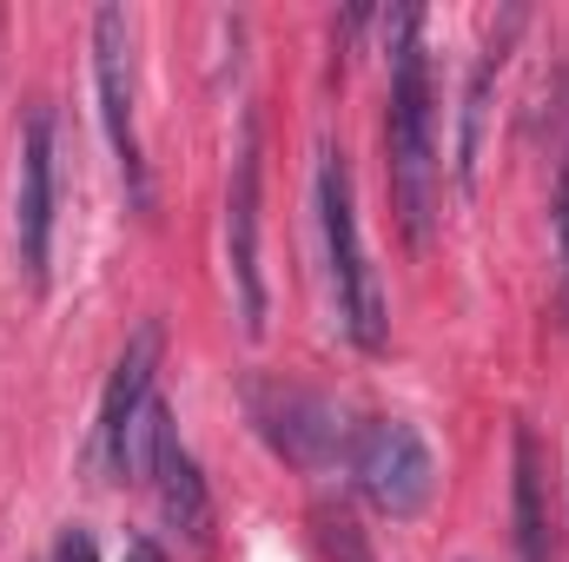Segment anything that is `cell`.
I'll list each match as a JSON object with an SVG mask.
<instances>
[{"mask_svg": "<svg viewBox=\"0 0 569 562\" xmlns=\"http://www.w3.org/2000/svg\"><path fill=\"white\" fill-rule=\"evenodd\" d=\"M13 252L20 279L47 291V259H53V113L33 107L20 127V172H13Z\"/></svg>", "mask_w": 569, "mask_h": 562, "instance_id": "cell-6", "label": "cell"}, {"mask_svg": "<svg viewBox=\"0 0 569 562\" xmlns=\"http://www.w3.org/2000/svg\"><path fill=\"white\" fill-rule=\"evenodd\" d=\"M557 245H563V279H569V159L563 179H557Z\"/></svg>", "mask_w": 569, "mask_h": 562, "instance_id": "cell-14", "label": "cell"}, {"mask_svg": "<svg viewBox=\"0 0 569 562\" xmlns=\"http://www.w3.org/2000/svg\"><path fill=\"white\" fill-rule=\"evenodd\" d=\"M93 87H100V127L120 159L127 199L152 205V179H146V145H140V113H133V20L127 7H100L93 13Z\"/></svg>", "mask_w": 569, "mask_h": 562, "instance_id": "cell-5", "label": "cell"}, {"mask_svg": "<svg viewBox=\"0 0 569 562\" xmlns=\"http://www.w3.org/2000/svg\"><path fill=\"white\" fill-rule=\"evenodd\" d=\"M517 27H523L517 7H510L503 20H490V40H483V53H477V67H470V87H463V133H457V185L477 179V140H483V113H490V80L503 73Z\"/></svg>", "mask_w": 569, "mask_h": 562, "instance_id": "cell-10", "label": "cell"}, {"mask_svg": "<svg viewBox=\"0 0 569 562\" xmlns=\"http://www.w3.org/2000/svg\"><path fill=\"white\" fill-rule=\"evenodd\" d=\"M252 418L272 436V450L291 456V463H305V470L351 443V436H338L331 404H318V398H305V391H291V384H284V391L279 384H259V391H252Z\"/></svg>", "mask_w": 569, "mask_h": 562, "instance_id": "cell-8", "label": "cell"}, {"mask_svg": "<svg viewBox=\"0 0 569 562\" xmlns=\"http://www.w3.org/2000/svg\"><path fill=\"white\" fill-rule=\"evenodd\" d=\"M311 530H318V550L331 562H378L371 536L358 530V516H351L345 503H318V510H311Z\"/></svg>", "mask_w": 569, "mask_h": 562, "instance_id": "cell-12", "label": "cell"}, {"mask_svg": "<svg viewBox=\"0 0 569 562\" xmlns=\"http://www.w3.org/2000/svg\"><path fill=\"white\" fill-rule=\"evenodd\" d=\"M53 562H100V543H93L87 530H60V543H53Z\"/></svg>", "mask_w": 569, "mask_h": 562, "instance_id": "cell-13", "label": "cell"}, {"mask_svg": "<svg viewBox=\"0 0 569 562\" xmlns=\"http://www.w3.org/2000/svg\"><path fill=\"white\" fill-rule=\"evenodd\" d=\"M120 562H166L159 556V543H152V536H133V543H127V556Z\"/></svg>", "mask_w": 569, "mask_h": 562, "instance_id": "cell-15", "label": "cell"}, {"mask_svg": "<svg viewBox=\"0 0 569 562\" xmlns=\"http://www.w3.org/2000/svg\"><path fill=\"white\" fill-rule=\"evenodd\" d=\"M318 225H325V259H331V291H338V318L345 338L358 351H385L391 344V304L385 279L365 252V225H358V192H351V165L338 145L318 152Z\"/></svg>", "mask_w": 569, "mask_h": 562, "instance_id": "cell-2", "label": "cell"}, {"mask_svg": "<svg viewBox=\"0 0 569 562\" xmlns=\"http://www.w3.org/2000/svg\"><path fill=\"white\" fill-rule=\"evenodd\" d=\"M226 265L239 291V318L259 338L266 331V265H259V120L246 113L232 152V192H226Z\"/></svg>", "mask_w": 569, "mask_h": 562, "instance_id": "cell-7", "label": "cell"}, {"mask_svg": "<svg viewBox=\"0 0 569 562\" xmlns=\"http://www.w3.org/2000/svg\"><path fill=\"white\" fill-rule=\"evenodd\" d=\"M345 463H351L365 503L385 510V516H398V523L418 516V510L430 503V490H437V463H430L425 436H418L411 423H398V418H371L365 430H351Z\"/></svg>", "mask_w": 569, "mask_h": 562, "instance_id": "cell-4", "label": "cell"}, {"mask_svg": "<svg viewBox=\"0 0 569 562\" xmlns=\"http://www.w3.org/2000/svg\"><path fill=\"white\" fill-rule=\"evenodd\" d=\"M159 324H140L107 378V398H100V463L127 483H146L152 476V443L166 430V404L152 398V378H159Z\"/></svg>", "mask_w": 569, "mask_h": 562, "instance_id": "cell-3", "label": "cell"}, {"mask_svg": "<svg viewBox=\"0 0 569 562\" xmlns=\"http://www.w3.org/2000/svg\"><path fill=\"white\" fill-rule=\"evenodd\" d=\"M510 510H517V562H550V516H543V456L530 423H517V483H510Z\"/></svg>", "mask_w": 569, "mask_h": 562, "instance_id": "cell-11", "label": "cell"}, {"mask_svg": "<svg viewBox=\"0 0 569 562\" xmlns=\"http://www.w3.org/2000/svg\"><path fill=\"white\" fill-rule=\"evenodd\" d=\"M146 483L159 490L166 523H172L192 550H212V490H206V470L192 463V450L179 443L172 423H166L159 443H152V476H146Z\"/></svg>", "mask_w": 569, "mask_h": 562, "instance_id": "cell-9", "label": "cell"}, {"mask_svg": "<svg viewBox=\"0 0 569 562\" xmlns=\"http://www.w3.org/2000/svg\"><path fill=\"white\" fill-rule=\"evenodd\" d=\"M385 60H391V107H385V152H391V199L411 245L430 239L437 212V93H430L425 7L385 13Z\"/></svg>", "mask_w": 569, "mask_h": 562, "instance_id": "cell-1", "label": "cell"}]
</instances>
